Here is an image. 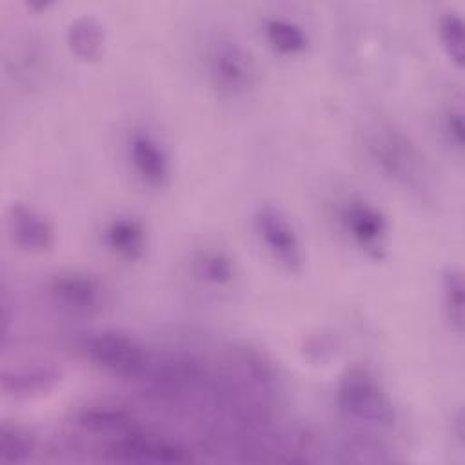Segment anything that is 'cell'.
Wrapping results in <instances>:
<instances>
[{
  "instance_id": "obj_1",
  "label": "cell",
  "mask_w": 465,
  "mask_h": 465,
  "mask_svg": "<svg viewBox=\"0 0 465 465\" xmlns=\"http://www.w3.org/2000/svg\"><path fill=\"white\" fill-rule=\"evenodd\" d=\"M363 149L374 169L391 183L416 194L430 196L432 171L409 134L389 122H376L363 133Z\"/></svg>"
},
{
  "instance_id": "obj_2",
  "label": "cell",
  "mask_w": 465,
  "mask_h": 465,
  "mask_svg": "<svg viewBox=\"0 0 465 465\" xmlns=\"http://www.w3.org/2000/svg\"><path fill=\"white\" fill-rule=\"evenodd\" d=\"M336 401L341 412L367 425L391 427L396 420L389 392L365 367H352L341 376L336 389Z\"/></svg>"
},
{
  "instance_id": "obj_3",
  "label": "cell",
  "mask_w": 465,
  "mask_h": 465,
  "mask_svg": "<svg viewBox=\"0 0 465 465\" xmlns=\"http://www.w3.org/2000/svg\"><path fill=\"white\" fill-rule=\"evenodd\" d=\"M80 347L84 356L94 367L118 378H140L149 369V356L145 349L124 332H91L82 340Z\"/></svg>"
},
{
  "instance_id": "obj_4",
  "label": "cell",
  "mask_w": 465,
  "mask_h": 465,
  "mask_svg": "<svg viewBox=\"0 0 465 465\" xmlns=\"http://www.w3.org/2000/svg\"><path fill=\"white\" fill-rule=\"evenodd\" d=\"M205 71L213 87L225 96H243L256 82L251 54L231 38L214 40L205 53Z\"/></svg>"
},
{
  "instance_id": "obj_5",
  "label": "cell",
  "mask_w": 465,
  "mask_h": 465,
  "mask_svg": "<svg viewBox=\"0 0 465 465\" xmlns=\"http://www.w3.org/2000/svg\"><path fill=\"white\" fill-rule=\"evenodd\" d=\"M338 223L347 238L365 254L381 258L389 242V220L371 202L351 196L338 205Z\"/></svg>"
},
{
  "instance_id": "obj_6",
  "label": "cell",
  "mask_w": 465,
  "mask_h": 465,
  "mask_svg": "<svg viewBox=\"0 0 465 465\" xmlns=\"http://www.w3.org/2000/svg\"><path fill=\"white\" fill-rule=\"evenodd\" d=\"M254 231L271 258L289 272L303 265V247L289 218L272 205H262L254 213Z\"/></svg>"
},
{
  "instance_id": "obj_7",
  "label": "cell",
  "mask_w": 465,
  "mask_h": 465,
  "mask_svg": "<svg viewBox=\"0 0 465 465\" xmlns=\"http://www.w3.org/2000/svg\"><path fill=\"white\" fill-rule=\"evenodd\" d=\"M109 454L125 463H185L191 452L178 441L145 430H124L111 443Z\"/></svg>"
},
{
  "instance_id": "obj_8",
  "label": "cell",
  "mask_w": 465,
  "mask_h": 465,
  "mask_svg": "<svg viewBox=\"0 0 465 465\" xmlns=\"http://www.w3.org/2000/svg\"><path fill=\"white\" fill-rule=\"evenodd\" d=\"M47 292L58 309L74 316L98 312L105 298L102 283L94 276L80 271L56 272L47 283Z\"/></svg>"
},
{
  "instance_id": "obj_9",
  "label": "cell",
  "mask_w": 465,
  "mask_h": 465,
  "mask_svg": "<svg viewBox=\"0 0 465 465\" xmlns=\"http://www.w3.org/2000/svg\"><path fill=\"white\" fill-rule=\"evenodd\" d=\"M127 160L134 176L147 187L160 189L171 182L173 163L163 143L143 129H134L125 143Z\"/></svg>"
},
{
  "instance_id": "obj_10",
  "label": "cell",
  "mask_w": 465,
  "mask_h": 465,
  "mask_svg": "<svg viewBox=\"0 0 465 465\" xmlns=\"http://www.w3.org/2000/svg\"><path fill=\"white\" fill-rule=\"evenodd\" d=\"M7 229L13 242L29 252L49 251L54 243V227L51 222L27 205H11L7 214Z\"/></svg>"
},
{
  "instance_id": "obj_11",
  "label": "cell",
  "mask_w": 465,
  "mask_h": 465,
  "mask_svg": "<svg viewBox=\"0 0 465 465\" xmlns=\"http://www.w3.org/2000/svg\"><path fill=\"white\" fill-rule=\"evenodd\" d=\"M102 240L116 258L125 262H138L147 249L145 227L133 216L111 218L104 227Z\"/></svg>"
},
{
  "instance_id": "obj_12",
  "label": "cell",
  "mask_w": 465,
  "mask_h": 465,
  "mask_svg": "<svg viewBox=\"0 0 465 465\" xmlns=\"http://www.w3.org/2000/svg\"><path fill=\"white\" fill-rule=\"evenodd\" d=\"M262 31L269 47L283 56L303 54L311 44L307 31L298 22L283 16L267 18Z\"/></svg>"
},
{
  "instance_id": "obj_13",
  "label": "cell",
  "mask_w": 465,
  "mask_h": 465,
  "mask_svg": "<svg viewBox=\"0 0 465 465\" xmlns=\"http://www.w3.org/2000/svg\"><path fill=\"white\" fill-rule=\"evenodd\" d=\"M60 374L56 369L51 367H33V369H22L13 372H4L2 378V391L5 394L13 396H29V394H40L49 391L56 381Z\"/></svg>"
},
{
  "instance_id": "obj_14",
  "label": "cell",
  "mask_w": 465,
  "mask_h": 465,
  "mask_svg": "<svg viewBox=\"0 0 465 465\" xmlns=\"http://www.w3.org/2000/svg\"><path fill=\"white\" fill-rule=\"evenodd\" d=\"M194 272L196 276L214 287L229 285L236 276L234 262L229 254L216 249L200 251L194 258Z\"/></svg>"
},
{
  "instance_id": "obj_15",
  "label": "cell",
  "mask_w": 465,
  "mask_h": 465,
  "mask_svg": "<svg viewBox=\"0 0 465 465\" xmlns=\"http://www.w3.org/2000/svg\"><path fill=\"white\" fill-rule=\"evenodd\" d=\"M67 42L80 60H94L102 53L104 31L93 18H78L69 25Z\"/></svg>"
},
{
  "instance_id": "obj_16",
  "label": "cell",
  "mask_w": 465,
  "mask_h": 465,
  "mask_svg": "<svg viewBox=\"0 0 465 465\" xmlns=\"http://www.w3.org/2000/svg\"><path fill=\"white\" fill-rule=\"evenodd\" d=\"M441 300L443 311L450 327L460 334L463 332V276L456 267H449L441 276Z\"/></svg>"
},
{
  "instance_id": "obj_17",
  "label": "cell",
  "mask_w": 465,
  "mask_h": 465,
  "mask_svg": "<svg viewBox=\"0 0 465 465\" xmlns=\"http://www.w3.org/2000/svg\"><path fill=\"white\" fill-rule=\"evenodd\" d=\"M78 423L96 432H124L131 425V416L114 405H94L78 414Z\"/></svg>"
},
{
  "instance_id": "obj_18",
  "label": "cell",
  "mask_w": 465,
  "mask_h": 465,
  "mask_svg": "<svg viewBox=\"0 0 465 465\" xmlns=\"http://www.w3.org/2000/svg\"><path fill=\"white\" fill-rule=\"evenodd\" d=\"M35 452L33 436L20 425L4 421L0 427V463H22Z\"/></svg>"
},
{
  "instance_id": "obj_19",
  "label": "cell",
  "mask_w": 465,
  "mask_h": 465,
  "mask_svg": "<svg viewBox=\"0 0 465 465\" xmlns=\"http://www.w3.org/2000/svg\"><path fill=\"white\" fill-rule=\"evenodd\" d=\"M438 36L447 56L458 65H463L465 44H463V20L458 13L449 11L438 20Z\"/></svg>"
},
{
  "instance_id": "obj_20",
  "label": "cell",
  "mask_w": 465,
  "mask_h": 465,
  "mask_svg": "<svg viewBox=\"0 0 465 465\" xmlns=\"http://www.w3.org/2000/svg\"><path fill=\"white\" fill-rule=\"evenodd\" d=\"M443 133L452 147L463 149V113L460 107H450L443 114Z\"/></svg>"
},
{
  "instance_id": "obj_21",
  "label": "cell",
  "mask_w": 465,
  "mask_h": 465,
  "mask_svg": "<svg viewBox=\"0 0 465 465\" xmlns=\"http://www.w3.org/2000/svg\"><path fill=\"white\" fill-rule=\"evenodd\" d=\"M458 425H460V427L463 425V416H461V414H460V418H458ZM458 438L463 440V430H461V429H460V432H458Z\"/></svg>"
}]
</instances>
